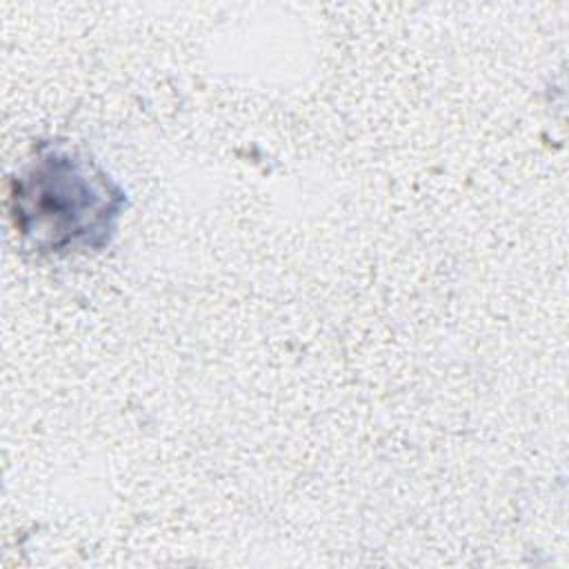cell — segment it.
I'll return each instance as SVG.
<instances>
[{
	"label": "cell",
	"mask_w": 569,
	"mask_h": 569,
	"mask_svg": "<svg viewBox=\"0 0 569 569\" xmlns=\"http://www.w3.org/2000/svg\"><path fill=\"white\" fill-rule=\"evenodd\" d=\"M124 207V189L104 169L58 142H40L9 178V218L38 253L73 256L104 249Z\"/></svg>",
	"instance_id": "1"
}]
</instances>
